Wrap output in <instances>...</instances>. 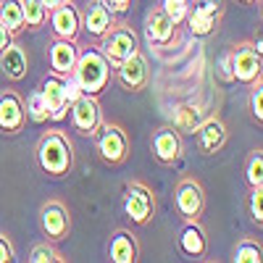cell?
<instances>
[{
    "mask_svg": "<svg viewBox=\"0 0 263 263\" xmlns=\"http://www.w3.org/2000/svg\"><path fill=\"white\" fill-rule=\"evenodd\" d=\"M150 147H153V153H156V158L161 163H166V166L177 163L182 158V137H179V132L174 129V126L158 129L156 135H153Z\"/></svg>",
    "mask_w": 263,
    "mask_h": 263,
    "instance_id": "obj_13",
    "label": "cell"
},
{
    "mask_svg": "<svg viewBox=\"0 0 263 263\" xmlns=\"http://www.w3.org/2000/svg\"><path fill=\"white\" fill-rule=\"evenodd\" d=\"M250 216L258 227L263 224V187H250Z\"/></svg>",
    "mask_w": 263,
    "mask_h": 263,
    "instance_id": "obj_32",
    "label": "cell"
},
{
    "mask_svg": "<svg viewBox=\"0 0 263 263\" xmlns=\"http://www.w3.org/2000/svg\"><path fill=\"white\" fill-rule=\"evenodd\" d=\"M245 177H248V184L250 187H263V153L260 150H255L253 156H250Z\"/></svg>",
    "mask_w": 263,
    "mask_h": 263,
    "instance_id": "obj_28",
    "label": "cell"
},
{
    "mask_svg": "<svg viewBox=\"0 0 263 263\" xmlns=\"http://www.w3.org/2000/svg\"><path fill=\"white\" fill-rule=\"evenodd\" d=\"M153 208H156L153 192H150L142 182L129 184L126 200H124V211H126V216L132 218V221H135V224H147L150 216H153Z\"/></svg>",
    "mask_w": 263,
    "mask_h": 263,
    "instance_id": "obj_9",
    "label": "cell"
},
{
    "mask_svg": "<svg viewBox=\"0 0 263 263\" xmlns=\"http://www.w3.org/2000/svg\"><path fill=\"white\" fill-rule=\"evenodd\" d=\"M24 124H27V111L18 95L13 92L0 95V129L8 132V135H18L24 129Z\"/></svg>",
    "mask_w": 263,
    "mask_h": 263,
    "instance_id": "obj_16",
    "label": "cell"
},
{
    "mask_svg": "<svg viewBox=\"0 0 263 263\" xmlns=\"http://www.w3.org/2000/svg\"><path fill=\"white\" fill-rule=\"evenodd\" d=\"M221 77H224L227 82H232V71H229V53L221 58Z\"/></svg>",
    "mask_w": 263,
    "mask_h": 263,
    "instance_id": "obj_36",
    "label": "cell"
},
{
    "mask_svg": "<svg viewBox=\"0 0 263 263\" xmlns=\"http://www.w3.org/2000/svg\"><path fill=\"white\" fill-rule=\"evenodd\" d=\"M24 111H27V119H29L32 124H48V121H50L48 105H45V100H42V92H40V90L29 92V98H27V105H24Z\"/></svg>",
    "mask_w": 263,
    "mask_h": 263,
    "instance_id": "obj_26",
    "label": "cell"
},
{
    "mask_svg": "<svg viewBox=\"0 0 263 263\" xmlns=\"http://www.w3.org/2000/svg\"><path fill=\"white\" fill-rule=\"evenodd\" d=\"M192 135H195L197 150L205 153V156H211V153L224 147V142H227V126L218 119H205L200 126L192 132Z\"/></svg>",
    "mask_w": 263,
    "mask_h": 263,
    "instance_id": "obj_17",
    "label": "cell"
},
{
    "mask_svg": "<svg viewBox=\"0 0 263 263\" xmlns=\"http://www.w3.org/2000/svg\"><path fill=\"white\" fill-rule=\"evenodd\" d=\"M40 216H42V232L48 234L50 242H58V239L66 237V232H69V213H66L61 203H48Z\"/></svg>",
    "mask_w": 263,
    "mask_h": 263,
    "instance_id": "obj_19",
    "label": "cell"
},
{
    "mask_svg": "<svg viewBox=\"0 0 263 263\" xmlns=\"http://www.w3.org/2000/svg\"><path fill=\"white\" fill-rule=\"evenodd\" d=\"M0 21L13 32V37L24 29V11H21L18 0H3V6H0Z\"/></svg>",
    "mask_w": 263,
    "mask_h": 263,
    "instance_id": "obj_24",
    "label": "cell"
},
{
    "mask_svg": "<svg viewBox=\"0 0 263 263\" xmlns=\"http://www.w3.org/2000/svg\"><path fill=\"white\" fill-rule=\"evenodd\" d=\"M111 260L116 263H135L137 260V242L129 232H119L111 239Z\"/></svg>",
    "mask_w": 263,
    "mask_h": 263,
    "instance_id": "obj_22",
    "label": "cell"
},
{
    "mask_svg": "<svg viewBox=\"0 0 263 263\" xmlns=\"http://www.w3.org/2000/svg\"><path fill=\"white\" fill-rule=\"evenodd\" d=\"M48 16H50V27H53L55 40L77 42V37L82 32V16H79V11H77V6L71 3V0H66L63 6L53 8Z\"/></svg>",
    "mask_w": 263,
    "mask_h": 263,
    "instance_id": "obj_8",
    "label": "cell"
},
{
    "mask_svg": "<svg viewBox=\"0 0 263 263\" xmlns=\"http://www.w3.org/2000/svg\"><path fill=\"white\" fill-rule=\"evenodd\" d=\"M40 3H42V6H45V8H48V13H50L53 8H58V6H63V3H66V0H40Z\"/></svg>",
    "mask_w": 263,
    "mask_h": 263,
    "instance_id": "obj_37",
    "label": "cell"
},
{
    "mask_svg": "<svg viewBox=\"0 0 263 263\" xmlns=\"http://www.w3.org/2000/svg\"><path fill=\"white\" fill-rule=\"evenodd\" d=\"M145 32H147V42L150 45H158V48H166L168 42L177 34V24L163 13V8H153L145 18Z\"/></svg>",
    "mask_w": 263,
    "mask_h": 263,
    "instance_id": "obj_14",
    "label": "cell"
},
{
    "mask_svg": "<svg viewBox=\"0 0 263 263\" xmlns=\"http://www.w3.org/2000/svg\"><path fill=\"white\" fill-rule=\"evenodd\" d=\"M18 3H21V11H24V27H29V29L45 27L48 8L42 6L40 0H18Z\"/></svg>",
    "mask_w": 263,
    "mask_h": 263,
    "instance_id": "obj_25",
    "label": "cell"
},
{
    "mask_svg": "<svg viewBox=\"0 0 263 263\" xmlns=\"http://www.w3.org/2000/svg\"><path fill=\"white\" fill-rule=\"evenodd\" d=\"M37 161H40V168L45 174H50V177H63V174H69L74 158H71V145H69L63 132L48 129L45 135L40 137Z\"/></svg>",
    "mask_w": 263,
    "mask_h": 263,
    "instance_id": "obj_2",
    "label": "cell"
},
{
    "mask_svg": "<svg viewBox=\"0 0 263 263\" xmlns=\"http://www.w3.org/2000/svg\"><path fill=\"white\" fill-rule=\"evenodd\" d=\"M95 145H98V153L105 163L111 166H119L129 158V137L126 132L116 124H100L98 132H95Z\"/></svg>",
    "mask_w": 263,
    "mask_h": 263,
    "instance_id": "obj_5",
    "label": "cell"
},
{
    "mask_svg": "<svg viewBox=\"0 0 263 263\" xmlns=\"http://www.w3.org/2000/svg\"><path fill=\"white\" fill-rule=\"evenodd\" d=\"M71 77L77 79V84L82 87L84 95H100L108 82H111V66L103 58V53L98 48H90V50H82L77 63H74V71Z\"/></svg>",
    "mask_w": 263,
    "mask_h": 263,
    "instance_id": "obj_1",
    "label": "cell"
},
{
    "mask_svg": "<svg viewBox=\"0 0 263 263\" xmlns=\"http://www.w3.org/2000/svg\"><path fill=\"white\" fill-rule=\"evenodd\" d=\"M8 260H13V248H11V242L0 234V263H8Z\"/></svg>",
    "mask_w": 263,
    "mask_h": 263,
    "instance_id": "obj_34",
    "label": "cell"
},
{
    "mask_svg": "<svg viewBox=\"0 0 263 263\" xmlns=\"http://www.w3.org/2000/svg\"><path fill=\"white\" fill-rule=\"evenodd\" d=\"M116 27V16L111 13V8L105 6V0H95L90 3V8L84 11V29L90 37L103 40L108 32Z\"/></svg>",
    "mask_w": 263,
    "mask_h": 263,
    "instance_id": "obj_15",
    "label": "cell"
},
{
    "mask_svg": "<svg viewBox=\"0 0 263 263\" xmlns=\"http://www.w3.org/2000/svg\"><path fill=\"white\" fill-rule=\"evenodd\" d=\"M0 69L3 74L11 79V82H18L27 77V69H29V58H27V50L18 45V42H11L6 50H0Z\"/></svg>",
    "mask_w": 263,
    "mask_h": 263,
    "instance_id": "obj_20",
    "label": "cell"
},
{
    "mask_svg": "<svg viewBox=\"0 0 263 263\" xmlns=\"http://www.w3.org/2000/svg\"><path fill=\"white\" fill-rule=\"evenodd\" d=\"M77 58H79V48H77V42H71V40H55L50 45V69L58 77L71 74Z\"/></svg>",
    "mask_w": 263,
    "mask_h": 263,
    "instance_id": "obj_18",
    "label": "cell"
},
{
    "mask_svg": "<svg viewBox=\"0 0 263 263\" xmlns=\"http://www.w3.org/2000/svg\"><path fill=\"white\" fill-rule=\"evenodd\" d=\"M55 260H61V253L50 242H40L29 253V263H55Z\"/></svg>",
    "mask_w": 263,
    "mask_h": 263,
    "instance_id": "obj_29",
    "label": "cell"
},
{
    "mask_svg": "<svg viewBox=\"0 0 263 263\" xmlns=\"http://www.w3.org/2000/svg\"><path fill=\"white\" fill-rule=\"evenodd\" d=\"M250 114L258 124H263V84H260V79H255L250 87Z\"/></svg>",
    "mask_w": 263,
    "mask_h": 263,
    "instance_id": "obj_30",
    "label": "cell"
},
{
    "mask_svg": "<svg viewBox=\"0 0 263 263\" xmlns=\"http://www.w3.org/2000/svg\"><path fill=\"white\" fill-rule=\"evenodd\" d=\"M161 8L163 13L174 21V24H182V21L187 18V11H190V0H161Z\"/></svg>",
    "mask_w": 263,
    "mask_h": 263,
    "instance_id": "obj_27",
    "label": "cell"
},
{
    "mask_svg": "<svg viewBox=\"0 0 263 263\" xmlns=\"http://www.w3.org/2000/svg\"><path fill=\"white\" fill-rule=\"evenodd\" d=\"M132 3H135V0H105V6L111 8L114 16H124L132 8Z\"/></svg>",
    "mask_w": 263,
    "mask_h": 263,
    "instance_id": "obj_33",
    "label": "cell"
},
{
    "mask_svg": "<svg viewBox=\"0 0 263 263\" xmlns=\"http://www.w3.org/2000/svg\"><path fill=\"white\" fill-rule=\"evenodd\" d=\"M177 208L182 213L184 221H197L205 208V192L203 187L192 182V179H184L179 187H177Z\"/></svg>",
    "mask_w": 263,
    "mask_h": 263,
    "instance_id": "obj_10",
    "label": "cell"
},
{
    "mask_svg": "<svg viewBox=\"0 0 263 263\" xmlns=\"http://www.w3.org/2000/svg\"><path fill=\"white\" fill-rule=\"evenodd\" d=\"M260 42H245L237 45L234 50H229V71H232V82L239 84H253L255 79H260Z\"/></svg>",
    "mask_w": 263,
    "mask_h": 263,
    "instance_id": "obj_3",
    "label": "cell"
},
{
    "mask_svg": "<svg viewBox=\"0 0 263 263\" xmlns=\"http://www.w3.org/2000/svg\"><path fill=\"white\" fill-rule=\"evenodd\" d=\"M208 116L200 111L197 105H179L177 111H174V129L177 132H195L197 126H200Z\"/></svg>",
    "mask_w": 263,
    "mask_h": 263,
    "instance_id": "obj_23",
    "label": "cell"
},
{
    "mask_svg": "<svg viewBox=\"0 0 263 263\" xmlns=\"http://www.w3.org/2000/svg\"><path fill=\"white\" fill-rule=\"evenodd\" d=\"M0 6H3V0H0Z\"/></svg>",
    "mask_w": 263,
    "mask_h": 263,
    "instance_id": "obj_39",
    "label": "cell"
},
{
    "mask_svg": "<svg viewBox=\"0 0 263 263\" xmlns=\"http://www.w3.org/2000/svg\"><path fill=\"white\" fill-rule=\"evenodd\" d=\"M179 250L190 258H203L205 255V232L197 227V221H187V227L182 229Z\"/></svg>",
    "mask_w": 263,
    "mask_h": 263,
    "instance_id": "obj_21",
    "label": "cell"
},
{
    "mask_svg": "<svg viewBox=\"0 0 263 263\" xmlns=\"http://www.w3.org/2000/svg\"><path fill=\"white\" fill-rule=\"evenodd\" d=\"M69 114H71V124L79 135H87L92 137L98 126L103 124V116H100V103L95 95H79L71 105H69Z\"/></svg>",
    "mask_w": 263,
    "mask_h": 263,
    "instance_id": "obj_7",
    "label": "cell"
},
{
    "mask_svg": "<svg viewBox=\"0 0 263 263\" xmlns=\"http://www.w3.org/2000/svg\"><path fill=\"white\" fill-rule=\"evenodd\" d=\"M260 248L258 245H253V242H242L237 248V253H234V260L237 263H260Z\"/></svg>",
    "mask_w": 263,
    "mask_h": 263,
    "instance_id": "obj_31",
    "label": "cell"
},
{
    "mask_svg": "<svg viewBox=\"0 0 263 263\" xmlns=\"http://www.w3.org/2000/svg\"><path fill=\"white\" fill-rule=\"evenodd\" d=\"M114 71H116L119 82L126 87L129 92H140V90H145V84H147V61L142 58L140 50H137V53H132L124 63H119Z\"/></svg>",
    "mask_w": 263,
    "mask_h": 263,
    "instance_id": "obj_11",
    "label": "cell"
},
{
    "mask_svg": "<svg viewBox=\"0 0 263 263\" xmlns=\"http://www.w3.org/2000/svg\"><path fill=\"white\" fill-rule=\"evenodd\" d=\"M40 92H42V100L48 105L50 121H63L69 116V103H66V92H63V77H58V74L45 77Z\"/></svg>",
    "mask_w": 263,
    "mask_h": 263,
    "instance_id": "obj_12",
    "label": "cell"
},
{
    "mask_svg": "<svg viewBox=\"0 0 263 263\" xmlns=\"http://www.w3.org/2000/svg\"><path fill=\"white\" fill-rule=\"evenodd\" d=\"M11 42H13V32L3 24V21H0V50H6Z\"/></svg>",
    "mask_w": 263,
    "mask_h": 263,
    "instance_id": "obj_35",
    "label": "cell"
},
{
    "mask_svg": "<svg viewBox=\"0 0 263 263\" xmlns=\"http://www.w3.org/2000/svg\"><path fill=\"white\" fill-rule=\"evenodd\" d=\"M242 6H253V3H258V0H239Z\"/></svg>",
    "mask_w": 263,
    "mask_h": 263,
    "instance_id": "obj_38",
    "label": "cell"
},
{
    "mask_svg": "<svg viewBox=\"0 0 263 263\" xmlns=\"http://www.w3.org/2000/svg\"><path fill=\"white\" fill-rule=\"evenodd\" d=\"M100 53L108 61V66H111V71L119 63H124L132 53H137V37L132 32V27L116 21V27L100 40Z\"/></svg>",
    "mask_w": 263,
    "mask_h": 263,
    "instance_id": "obj_4",
    "label": "cell"
},
{
    "mask_svg": "<svg viewBox=\"0 0 263 263\" xmlns=\"http://www.w3.org/2000/svg\"><path fill=\"white\" fill-rule=\"evenodd\" d=\"M224 13V0H190L187 11V27L192 37H208Z\"/></svg>",
    "mask_w": 263,
    "mask_h": 263,
    "instance_id": "obj_6",
    "label": "cell"
}]
</instances>
